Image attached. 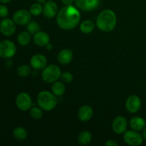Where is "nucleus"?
<instances>
[{"label":"nucleus","mask_w":146,"mask_h":146,"mask_svg":"<svg viewBox=\"0 0 146 146\" xmlns=\"http://www.w3.org/2000/svg\"><path fill=\"white\" fill-rule=\"evenodd\" d=\"M81 14L78 8L73 5L64 6L56 15V23L64 30H71L78 25Z\"/></svg>","instance_id":"obj_1"},{"label":"nucleus","mask_w":146,"mask_h":146,"mask_svg":"<svg viewBox=\"0 0 146 146\" xmlns=\"http://www.w3.org/2000/svg\"><path fill=\"white\" fill-rule=\"evenodd\" d=\"M117 24V17L111 9H104L96 18V26L104 32H109L115 29Z\"/></svg>","instance_id":"obj_2"},{"label":"nucleus","mask_w":146,"mask_h":146,"mask_svg":"<svg viewBox=\"0 0 146 146\" xmlns=\"http://www.w3.org/2000/svg\"><path fill=\"white\" fill-rule=\"evenodd\" d=\"M36 102L41 109L46 111H50L56 106L57 98L53 93L43 91L37 96Z\"/></svg>","instance_id":"obj_3"},{"label":"nucleus","mask_w":146,"mask_h":146,"mask_svg":"<svg viewBox=\"0 0 146 146\" xmlns=\"http://www.w3.org/2000/svg\"><path fill=\"white\" fill-rule=\"evenodd\" d=\"M61 69L58 66L51 64L44 68L41 73V78L47 84H53L61 78Z\"/></svg>","instance_id":"obj_4"},{"label":"nucleus","mask_w":146,"mask_h":146,"mask_svg":"<svg viewBox=\"0 0 146 146\" xmlns=\"http://www.w3.org/2000/svg\"><path fill=\"white\" fill-rule=\"evenodd\" d=\"M17 53V47L14 43L10 40L0 41V57L3 58H11Z\"/></svg>","instance_id":"obj_5"},{"label":"nucleus","mask_w":146,"mask_h":146,"mask_svg":"<svg viewBox=\"0 0 146 146\" xmlns=\"http://www.w3.org/2000/svg\"><path fill=\"white\" fill-rule=\"evenodd\" d=\"M123 141L128 145L131 146L141 145L143 142V137L139 131H125L123 133Z\"/></svg>","instance_id":"obj_6"},{"label":"nucleus","mask_w":146,"mask_h":146,"mask_svg":"<svg viewBox=\"0 0 146 146\" xmlns=\"http://www.w3.org/2000/svg\"><path fill=\"white\" fill-rule=\"evenodd\" d=\"M16 106L21 111H27L32 106V100L29 94L26 92H21L17 96Z\"/></svg>","instance_id":"obj_7"},{"label":"nucleus","mask_w":146,"mask_h":146,"mask_svg":"<svg viewBox=\"0 0 146 146\" xmlns=\"http://www.w3.org/2000/svg\"><path fill=\"white\" fill-rule=\"evenodd\" d=\"M31 17L32 15L28 10L19 9L13 14L12 19L17 25L24 26L27 25L31 21Z\"/></svg>","instance_id":"obj_8"},{"label":"nucleus","mask_w":146,"mask_h":146,"mask_svg":"<svg viewBox=\"0 0 146 146\" xmlns=\"http://www.w3.org/2000/svg\"><path fill=\"white\" fill-rule=\"evenodd\" d=\"M17 27L14 20L5 18L0 22V32L5 36H11L15 33Z\"/></svg>","instance_id":"obj_9"},{"label":"nucleus","mask_w":146,"mask_h":146,"mask_svg":"<svg viewBox=\"0 0 146 146\" xmlns=\"http://www.w3.org/2000/svg\"><path fill=\"white\" fill-rule=\"evenodd\" d=\"M141 108V100L138 96L131 95L125 101V108L131 113H135Z\"/></svg>","instance_id":"obj_10"},{"label":"nucleus","mask_w":146,"mask_h":146,"mask_svg":"<svg viewBox=\"0 0 146 146\" xmlns=\"http://www.w3.org/2000/svg\"><path fill=\"white\" fill-rule=\"evenodd\" d=\"M75 4L78 9L86 11L96 9L100 4V0H75Z\"/></svg>","instance_id":"obj_11"},{"label":"nucleus","mask_w":146,"mask_h":146,"mask_svg":"<svg viewBox=\"0 0 146 146\" xmlns=\"http://www.w3.org/2000/svg\"><path fill=\"white\" fill-rule=\"evenodd\" d=\"M127 123L126 118L122 115L116 116L112 122V129L116 134H123L126 131Z\"/></svg>","instance_id":"obj_12"},{"label":"nucleus","mask_w":146,"mask_h":146,"mask_svg":"<svg viewBox=\"0 0 146 146\" xmlns=\"http://www.w3.org/2000/svg\"><path fill=\"white\" fill-rule=\"evenodd\" d=\"M30 66L35 70L44 69L47 66V58L43 54H35L31 58Z\"/></svg>","instance_id":"obj_13"},{"label":"nucleus","mask_w":146,"mask_h":146,"mask_svg":"<svg viewBox=\"0 0 146 146\" xmlns=\"http://www.w3.org/2000/svg\"><path fill=\"white\" fill-rule=\"evenodd\" d=\"M58 6L54 1H46L43 7V14L48 19H52L58 14Z\"/></svg>","instance_id":"obj_14"},{"label":"nucleus","mask_w":146,"mask_h":146,"mask_svg":"<svg viewBox=\"0 0 146 146\" xmlns=\"http://www.w3.org/2000/svg\"><path fill=\"white\" fill-rule=\"evenodd\" d=\"M94 115L93 108L88 105L82 106L78 111V117L79 120L84 122L90 121Z\"/></svg>","instance_id":"obj_15"},{"label":"nucleus","mask_w":146,"mask_h":146,"mask_svg":"<svg viewBox=\"0 0 146 146\" xmlns=\"http://www.w3.org/2000/svg\"><path fill=\"white\" fill-rule=\"evenodd\" d=\"M34 42L38 46L45 47L50 42V37L47 33L39 31L34 35Z\"/></svg>","instance_id":"obj_16"},{"label":"nucleus","mask_w":146,"mask_h":146,"mask_svg":"<svg viewBox=\"0 0 146 146\" xmlns=\"http://www.w3.org/2000/svg\"><path fill=\"white\" fill-rule=\"evenodd\" d=\"M130 127L131 129L136 131H141L145 128V121L144 118L140 116L133 117L130 121Z\"/></svg>","instance_id":"obj_17"},{"label":"nucleus","mask_w":146,"mask_h":146,"mask_svg":"<svg viewBox=\"0 0 146 146\" xmlns=\"http://www.w3.org/2000/svg\"><path fill=\"white\" fill-rule=\"evenodd\" d=\"M73 52L70 49H63L58 53V61L61 64L66 65L71 63L73 59Z\"/></svg>","instance_id":"obj_18"},{"label":"nucleus","mask_w":146,"mask_h":146,"mask_svg":"<svg viewBox=\"0 0 146 146\" xmlns=\"http://www.w3.org/2000/svg\"><path fill=\"white\" fill-rule=\"evenodd\" d=\"M51 91L56 97L61 96L66 91V86L61 81H55L51 86Z\"/></svg>","instance_id":"obj_19"},{"label":"nucleus","mask_w":146,"mask_h":146,"mask_svg":"<svg viewBox=\"0 0 146 146\" xmlns=\"http://www.w3.org/2000/svg\"><path fill=\"white\" fill-rule=\"evenodd\" d=\"M31 34L29 31H21L17 36V41L19 45L25 46L30 43L31 39Z\"/></svg>","instance_id":"obj_20"},{"label":"nucleus","mask_w":146,"mask_h":146,"mask_svg":"<svg viewBox=\"0 0 146 146\" xmlns=\"http://www.w3.org/2000/svg\"><path fill=\"white\" fill-rule=\"evenodd\" d=\"M92 135L89 131H84L80 133L78 136V142L81 145H86L91 143Z\"/></svg>","instance_id":"obj_21"},{"label":"nucleus","mask_w":146,"mask_h":146,"mask_svg":"<svg viewBox=\"0 0 146 146\" xmlns=\"http://www.w3.org/2000/svg\"><path fill=\"white\" fill-rule=\"evenodd\" d=\"M94 27L95 26H94V22L89 19H86L82 21L80 24V30L81 32L86 34H91V32H93V31L94 30Z\"/></svg>","instance_id":"obj_22"},{"label":"nucleus","mask_w":146,"mask_h":146,"mask_svg":"<svg viewBox=\"0 0 146 146\" xmlns=\"http://www.w3.org/2000/svg\"><path fill=\"white\" fill-rule=\"evenodd\" d=\"M28 133L27 130L23 127H17L13 131V136L17 141H24L27 138Z\"/></svg>","instance_id":"obj_23"},{"label":"nucleus","mask_w":146,"mask_h":146,"mask_svg":"<svg viewBox=\"0 0 146 146\" xmlns=\"http://www.w3.org/2000/svg\"><path fill=\"white\" fill-rule=\"evenodd\" d=\"M31 73V67L27 64H22L17 68V74L21 78H25L29 76Z\"/></svg>","instance_id":"obj_24"},{"label":"nucleus","mask_w":146,"mask_h":146,"mask_svg":"<svg viewBox=\"0 0 146 146\" xmlns=\"http://www.w3.org/2000/svg\"><path fill=\"white\" fill-rule=\"evenodd\" d=\"M29 115L33 119L39 120L42 118L43 112L41 108L38 107H31L29 109Z\"/></svg>","instance_id":"obj_25"},{"label":"nucleus","mask_w":146,"mask_h":146,"mask_svg":"<svg viewBox=\"0 0 146 146\" xmlns=\"http://www.w3.org/2000/svg\"><path fill=\"white\" fill-rule=\"evenodd\" d=\"M29 11L31 14L34 17L39 16L41 13H43V7L41 4L38 3H34L31 6L29 9Z\"/></svg>","instance_id":"obj_26"},{"label":"nucleus","mask_w":146,"mask_h":146,"mask_svg":"<svg viewBox=\"0 0 146 146\" xmlns=\"http://www.w3.org/2000/svg\"><path fill=\"white\" fill-rule=\"evenodd\" d=\"M27 26V31H29L31 35H34L40 31V25L36 21H31Z\"/></svg>","instance_id":"obj_27"},{"label":"nucleus","mask_w":146,"mask_h":146,"mask_svg":"<svg viewBox=\"0 0 146 146\" xmlns=\"http://www.w3.org/2000/svg\"><path fill=\"white\" fill-rule=\"evenodd\" d=\"M61 78L64 83L66 84H70L74 80V76H73L72 74L68 71H65V72L62 73L61 76Z\"/></svg>","instance_id":"obj_28"},{"label":"nucleus","mask_w":146,"mask_h":146,"mask_svg":"<svg viewBox=\"0 0 146 146\" xmlns=\"http://www.w3.org/2000/svg\"><path fill=\"white\" fill-rule=\"evenodd\" d=\"M9 14V9L4 4H0V18H6Z\"/></svg>","instance_id":"obj_29"},{"label":"nucleus","mask_w":146,"mask_h":146,"mask_svg":"<svg viewBox=\"0 0 146 146\" xmlns=\"http://www.w3.org/2000/svg\"><path fill=\"white\" fill-rule=\"evenodd\" d=\"M106 146H117L118 143L115 142L113 140H109V141H106V143H105Z\"/></svg>","instance_id":"obj_30"},{"label":"nucleus","mask_w":146,"mask_h":146,"mask_svg":"<svg viewBox=\"0 0 146 146\" xmlns=\"http://www.w3.org/2000/svg\"><path fill=\"white\" fill-rule=\"evenodd\" d=\"M13 64H14V63H13V61L10 58H7V61H5V66L7 68H11L13 66Z\"/></svg>","instance_id":"obj_31"},{"label":"nucleus","mask_w":146,"mask_h":146,"mask_svg":"<svg viewBox=\"0 0 146 146\" xmlns=\"http://www.w3.org/2000/svg\"><path fill=\"white\" fill-rule=\"evenodd\" d=\"M62 4H64L65 6L72 5L73 3L75 1V0H61Z\"/></svg>","instance_id":"obj_32"},{"label":"nucleus","mask_w":146,"mask_h":146,"mask_svg":"<svg viewBox=\"0 0 146 146\" xmlns=\"http://www.w3.org/2000/svg\"><path fill=\"white\" fill-rule=\"evenodd\" d=\"M45 47H46V49L48 50V51H51V50L53 49V45L50 42L48 43V44H47V45Z\"/></svg>","instance_id":"obj_33"},{"label":"nucleus","mask_w":146,"mask_h":146,"mask_svg":"<svg viewBox=\"0 0 146 146\" xmlns=\"http://www.w3.org/2000/svg\"><path fill=\"white\" fill-rule=\"evenodd\" d=\"M143 139H145L146 141V127H145L143 130Z\"/></svg>","instance_id":"obj_34"},{"label":"nucleus","mask_w":146,"mask_h":146,"mask_svg":"<svg viewBox=\"0 0 146 146\" xmlns=\"http://www.w3.org/2000/svg\"><path fill=\"white\" fill-rule=\"evenodd\" d=\"M36 2L41 4V5H43V4H44L46 2V0H36Z\"/></svg>","instance_id":"obj_35"},{"label":"nucleus","mask_w":146,"mask_h":146,"mask_svg":"<svg viewBox=\"0 0 146 146\" xmlns=\"http://www.w3.org/2000/svg\"><path fill=\"white\" fill-rule=\"evenodd\" d=\"M11 1V0H0V2L2 3V4H8Z\"/></svg>","instance_id":"obj_36"},{"label":"nucleus","mask_w":146,"mask_h":146,"mask_svg":"<svg viewBox=\"0 0 146 146\" xmlns=\"http://www.w3.org/2000/svg\"><path fill=\"white\" fill-rule=\"evenodd\" d=\"M48 1H54V0H48Z\"/></svg>","instance_id":"obj_37"},{"label":"nucleus","mask_w":146,"mask_h":146,"mask_svg":"<svg viewBox=\"0 0 146 146\" xmlns=\"http://www.w3.org/2000/svg\"><path fill=\"white\" fill-rule=\"evenodd\" d=\"M0 22H1V21H0Z\"/></svg>","instance_id":"obj_38"}]
</instances>
